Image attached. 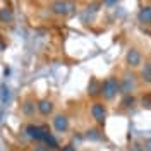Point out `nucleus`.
Masks as SVG:
<instances>
[{
  "label": "nucleus",
  "mask_w": 151,
  "mask_h": 151,
  "mask_svg": "<svg viewBox=\"0 0 151 151\" xmlns=\"http://www.w3.org/2000/svg\"><path fill=\"white\" fill-rule=\"evenodd\" d=\"M120 91V81L117 77H106L101 84V94H103L105 100H112L115 98V94Z\"/></svg>",
  "instance_id": "obj_1"
},
{
  "label": "nucleus",
  "mask_w": 151,
  "mask_h": 151,
  "mask_svg": "<svg viewBox=\"0 0 151 151\" xmlns=\"http://www.w3.org/2000/svg\"><path fill=\"white\" fill-rule=\"evenodd\" d=\"M26 132H28V136L31 139H36V141H45L47 136L50 134L47 127H40V125H33V124L26 127Z\"/></svg>",
  "instance_id": "obj_2"
},
{
  "label": "nucleus",
  "mask_w": 151,
  "mask_h": 151,
  "mask_svg": "<svg viewBox=\"0 0 151 151\" xmlns=\"http://www.w3.org/2000/svg\"><path fill=\"white\" fill-rule=\"evenodd\" d=\"M74 2H69V0H57L55 4L52 5V10L55 14H60V16H67L74 10Z\"/></svg>",
  "instance_id": "obj_3"
},
{
  "label": "nucleus",
  "mask_w": 151,
  "mask_h": 151,
  "mask_svg": "<svg viewBox=\"0 0 151 151\" xmlns=\"http://www.w3.org/2000/svg\"><path fill=\"white\" fill-rule=\"evenodd\" d=\"M134 88H136V79H134V76L125 74L122 77V81H120V93L131 94L132 91H134Z\"/></svg>",
  "instance_id": "obj_4"
},
{
  "label": "nucleus",
  "mask_w": 151,
  "mask_h": 151,
  "mask_svg": "<svg viewBox=\"0 0 151 151\" xmlns=\"http://www.w3.org/2000/svg\"><path fill=\"white\" fill-rule=\"evenodd\" d=\"M91 115H93V119L96 120V122L103 124V122H105V117H106L105 105H103V103H100V101L93 103V106H91Z\"/></svg>",
  "instance_id": "obj_5"
},
{
  "label": "nucleus",
  "mask_w": 151,
  "mask_h": 151,
  "mask_svg": "<svg viewBox=\"0 0 151 151\" xmlns=\"http://www.w3.org/2000/svg\"><path fill=\"white\" fill-rule=\"evenodd\" d=\"M53 127H55L57 132H65L69 129V119H67V115H55V119H53Z\"/></svg>",
  "instance_id": "obj_6"
},
{
  "label": "nucleus",
  "mask_w": 151,
  "mask_h": 151,
  "mask_svg": "<svg viewBox=\"0 0 151 151\" xmlns=\"http://www.w3.org/2000/svg\"><path fill=\"white\" fill-rule=\"evenodd\" d=\"M141 53L136 50V48H131L129 52H127V64L131 67H139L141 65Z\"/></svg>",
  "instance_id": "obj_7"
},
{
  "label": "nucleus",
  "mask_w": 151,
  "mask_h": 151,
  "mask_svg": "<svg viewBox=\"0 0 151 151\" xmlns=\"http://www.w3.org/2000/svg\"><path fill=\"white\" fill-rule=\"evenodd\" d=\"M52 110H53V103L50 100H41L38 103V112L41 115H48V113H52Z\"/></svg>",
  "instance_id": "obj_8"
},
{
  "label": "nucleus",
  "mask_w": 151,
  "mask_h": 151,
  "mask_svg": "<svg viewBox=\"0 0 151 151\" xmlns=\"http://www.w3.org/2000/svg\"><path fill=\"white\" fill-rule=\"evenodd\" d=\"M137 17L144 24H151V7H142L137 14Z\"/></svg>",
  "instance_id": "obj_9"
},
{
  "label": "nucleus",
  "mask_w": 151,
  "mask_h": 151,
  "mask_svg": "<svg viewBox=\"0 0 151 151\" xmlns=\"http://www.w3.org/2000/svg\"><path fill=\"white\" fill-rule=\"evenodd\" d=\"M0 100H2L4 105H7V101L10 100V91H9V88H7V84L0 86Z\"/></svg>",
  "instance_id": "obj_10"
},
{
  "label": "nucleus",
  "mask_w": 151,
  "mask_h": 151,
  "mask_svg": "<svg viewBox=\"0 0 151 151\" xmlns=\"http://www.w3.org/2000/svg\"><path fill=\"white\" fill-rule=\"evenodd\" d=\"M141 76L146 83H151V64L150 62L144 64V67H142V70H141Z\"/></svg>",
  "instance_id": "obj_11"
},
{
  "label": "nucleus",
  "mask_w": 151,
  "mask_h": 151,
  "mask_svg": "<svg viewBox=\"0 0 151 151\" xmlns=\"http://www.w3.org/2000/svg\"><path fill=\"white\" fill-rule=\"evenodd\" d=\"M0 21H4V22H7V21H12V10L7 9V7L0 9Z\"/></svg>",
  "instance_id": "obj_12"
},
{
  "label": "nucleus",
  "mask_w": 151,
  "mask_h": 151,
  "mask_svg": "<svg viewBox=\"0 0 151 151\" xmlns=\"http://www.w3.org/2000/svg\"><path fill=\"white\" fill-rule=\"evenodd\" d=\"M98 93H101V86L98 84V81H96V79H93V81H91V84H89V94L94 96V94H98Z\"/></svg>",
  "instance_id": "obj_13"
},
{
  "label": "nucleus",
  "mask_w": 151,
  "mask_h": 151,
  "mask_svg": "<svg viewBox=\"0 0 151 151\" xmlns=\"http://www.w3.org/2000/svg\"><path fill=\"white\" fill-rule=\"evenodd\" d=\"M45 142L48 144V148H57L58 146V142H57V139L52 136V134H48L47 136V139H45Z\"/></svg>",
  "instance_id": "obj_14"
},
{
  "label": "nucleus",
  "mask_w": 151,
  "mask_h": 151,
  "mask_svg": "<svg viewBox=\"0 0 151 151\" xmlns=\"http://www.w3.org/2000/svg\"><path fill=\"white\" fill-rule=\"evenodd\" d=\"M22 110H24V113H26V115H31V113L35 112V105L28 100V101L24 103V106H22Z\"/></svg>",
  "instance_id": "obj_15"
},
{
  "label": "nucleus",
  "mask_w": 151,
  "mask_h": 151,
  "mask_svg": "<svg viewBox=\"0 0 151 151\" xmlns=\"http://www.w3.org/2000/svg\"><path fill=\"white\" fill-rule=\"evenodd\" d=\"M122 105L124 106H132L134 105V98H132L131 94H125V98L122 100Z\"/></svg>",
  "instance_id": "obj_16"
},
{
  "label": "nucleus",
  "mask_w": 151,
  "mask_h": 151,
  "mask_svg": "<svg viewBox=\"0 0 151 151\" xmlns=\"http://www.w3.org/2000/svg\"><path fill=\"white\" fill-rule=\"evenodd\" d=\"M89 139H100V134H98V131H88V134H86Z\"/></svg>",
  "instance_id": "obj_17"
},
{
  "label": "nucleus",
  "mask_w": 151,
  "mask_h": 151,
  "mask_svg": "<svg viewBox=\"0 0 151 151\" xmlns=\"http://www.w3.org/2000/svg\"><path fill=\"white\" fill-rule=\"evenodd\" d=\"M117 2H119V0H103V4H105V5H115Z\"/></svg>",
  "instance_id": "obj_18"
},
{
  "label": "nucleus",
  "mask_w": 151,
  "mask_h": 151,
  "mask_svg": "<svg viewBox=\"0 0 151 151\" xmlns=\"http://www.w3.org/2000/svg\"><path fill=\"white\" fill-rule=\"evenodd\" d=\"M62 151H76V150L70 146V144H67V146H64V148H62Z\"/></svg>",
  "instance_id": "obj_19"
},
{
  "label": "nucleus",
  "mask_w": 151,
  "mask_h": 151,
  "mask_svg": "<svg viewBox=\"0 0 151 151\" xmlns=\"http://www.w3.org/2000/svg\"><path fill=\"white\" fill-rule=\"evenodd\" d=\"M146 151H151V137L146 141Z\"/></svg>",
  "instance_id": "obj_20"
},
{
  "label": "nucleus",
  "mask_w": 151,
  "mask_h": 151,
  "mask_svg": "<svg viewBox=\"0 0 151 151\" xmlns=\"http://www.w3.org/2000/svg\"><path fill=\"white\" fill-rule=\"evenodd\" d=\"M36 151H47V150H43V148H38V150Z\"/></svg>",
  "instance_id": "obj_21"
},
{
  "label": "nucleus",
  "mask_w": 151,
  "mask_h": 151,
  "mask_svg": "<svg viewBox=\"0 0 151 151\" xmlns=\"http://www.w3.org/2000/svg\"><path fill=\"white\" fill-rule=\"evenodd\" d=\"M132 151H136V150H132Z\"/></svg>",
  "instance_id": "obj_22"
}]
</instances>
